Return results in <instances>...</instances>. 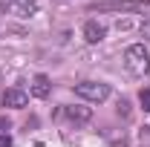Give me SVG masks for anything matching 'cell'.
<instances>
[{
  "instance_id": "11",
  "label": "cell",
  "mask_w": 150,
  "mask_h": 147,
  "mask_svg": "<svg viewBox=\"0 0 150 147\" xmlns=\"http://www.w3.org/2000/svg\"><path fill=\"white\" fill-rule=\"evenodd\" d=\"M130 112V104L127 101H118V115H127Z\"/></svg>"
},
{
  "instance_id": "1",
  "label": "cell",
  "mask_w": 150,
  "mask_h": 147,
  "mask_svg": "<svg viewBox=\"0 0 150 147\" xmlns=\"http://www.w3.org/2000/svg\"><path fill=\"white\" fill-rule=\"evenodd\" d=\"M124 66L133 75H144L150 69V55L144 49V43H133V46L124 49Z\"/></svg>"
},
{
  "instance_id": "7",
  "label": "cell",
  "mask_w": 150,
  "mask_h": 147,
  "mask_svg": "<svg viewBox=\"0 0 150 147\" xmlns=\"http://www.w3.org/2000/svg\"><path fill=\"white\" fill-rule=\"evenodd\" d=\"M49 90H52L49 78H46V75H35V81H32V95H35V98H46Z\"/></svg>"
},
{
  "instance_id": "2",
  "label": "cell",
  "mask_w": 150,
  "mask_h": 147,
  "mask_svg": "<svg viewBox=\"0 0 150 147\" xmlns=\"http://www.w3.org/2000/svg\"><path fill=\"white\" fill-rule=\"evenodd\" d=\"M75 95H81L84 101H95V104H101V101H107L110 87L101 84V81H81V84H75Z\"/></svg>"
},
{
  "instance_id": "3",
  "label": "cell",
  "mask_w": 150,
  "mask_h": 147,
  "mask_svg": "<svg viewBox=\"0 0 150 147\" xmlns=\"http://www.w3.org/2000/svg\"><path fill=\"white\" fill-rule=\"evenodd\" d=\"M144 6H150L147 0L142 3H93L90 6V12H139V9H144Z\"/></svg>"
},
{
  "instance_id": "9",
  "label": "cell",
  "mask_w": 150,
  "mask_h": 147,
  "mask_svg": "<svg viewBox=\"0 0 150 147\" xmlns=\"http://www.w3.org/2000/svg\"><path fill=\"white\" fill-rule=\"evenodd\" d=\"M139 101H142V107L150 112V90H142V92H139Z\"/></svg>"
},
{
  "instance_id": "4",
  "label": "cell",
  "mask_w": 150,
  "mask_h": 147,
  "mask_svg": "<svg viewBox=\"0 0 150 147\" xmlns=\"http://www.w3.org/2000/svg\"><path fill=\"white\" fill-rule=\"evenodd\" d=\"M29 104V92L18 90V87H12V90L3 92V107H9V110H23Z\"/></svg>"
},
{
  "instance_id": "10",
  "label": "cell",
  "mask_w": 150,
  "mask_h": 147,
  "mask_svg": "<svg viewBox=\"0 0 150 147\" xmlns=\"http://www.w3.org/2000/svg\"><path fill=\"white\" fill-rule=\"evenodd\" d=\"M142 37H147V40H150V18L142 23Z\"/></svg>"
},
{
  "instance_id": "5",
  "label": "cell",
  "mask_w": 150,
  "mask_h": 147,
  "mask_svg": "<svg viewBox=\"0 0 150 147\" xmlns=\"http://www.w3.org/2000/svg\"><path fill=\"white\" fill-rule=\"evenodd\" d=\"M104 35H107V29H104L101 23H95V20H87V23H84V40H87V43H101Z\"/></svg>"
},
{
  "instance_id": "8",
  "label": "cell",
  "mask_w": 150,
  "mask_h": 147,
  "mask_svg": "<svg viewBox=\"0 0 150 147\" xmlns=\"http://www.w3.org/2000/svg\"><path fill=\"white\" fill-rule=\"evenodd\" d=\"M139 144H142V147H150V124H144V127L139 130Z\"/></svg>"
},
{
  "instance_id": "12",
  "label": "cell",
  "mask_w": 150,
  "mask_h": 147,
  "mask_svg": "<svg viewBox=\"0 0 150 147\" xmlns=\"http://www.w3.org/2000/svg\"><path fill=\"white\" fill-rule=\"evenodd\" d=\"M0 147H12V139L9 136H0Z\"/></svg>"
},
{
  "instance_id": "6",
  "label": "cell",
  "mask_w": 150,
  "mask_h": 147,
  "mask_svg": "<svg viewBox=\"0 0 150 147\" xmlns=\"http://www.w3.org/2000/svg\"><path fill=\"white\" fill-rule=\"evenodd\" d=\"M64 112H67V118L75 121V124H84V121L93 118V110H90V107H67Z\"/></svg>"
}]
</instances>
